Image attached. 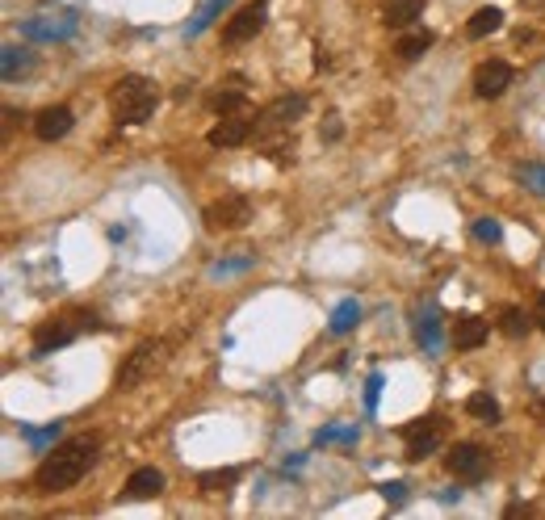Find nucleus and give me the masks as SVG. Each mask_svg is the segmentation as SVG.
<instances>
[{
	"instance_id": "nucleus-26",
	"label": "nucleus",
	"mask_w": 545,
	"mask_h": 520,
	"mask_svg": "<svg viewBox=\"0 0 545 520\" xmlns=\"http://www.w3.org/2000/svg\"><path fill=\"white\" fill-rule=\"evenodd\" d=\"M533 324H537V327H541V332H545V294H541V298H537V311H533Z\"/></svg>"
},
{
	"instance_id": "nucleus-2",
	"label": "nucleus",
	"mask_w": 545,
	"mask_h": 520,
	"mask_svg": "<svg viewBox=\"0 0 545 520\" xmlns=\"http://www.w3.org/2000/svg\"><path fill=\"white\" fill-rule=\"evenodd\" d=\"M155 101H160V88L147 76H122L118 85L109 88V114L122 126H143L155 114Z\"/></svg>"
},
{
	"instance_id": "nucleus-23",
	"label": "nucleus",
	"mask_w": 545,
	"mask_h": 520,
	"mask_svg": "<svg viewBox=\"0 0 545 520\" xmlns=\"http://www.w3.org/2000/svg\"><path fill=\"white\" fill-rule=\"evenodd\" d=\"M357 303H340L336 306V315H332V332H349L352 324H357Z\"/></svg>"
},
{
	"instance_id": "nucleus-9",
	"label": "nucleus",
	"mask_w": 545,
	"mask_h": 520,
	"mask_svg": "<svg viewBox=\"0 0 545 520\" xmlns=\"http://www.w3.org/2000/svg\"><path fill=\"white\" fill-rule=\"evenodd\" d=\"M252 130H256V114H223V122H218L214 130H210L206 139L210 147H240V143L252 139Z\"/></svg>"
},
{
	"instance_id": "nucleus-19",
	"label": "nucleus",
	"mask_w": 545,
	"mask_h": 520,
	"mask_svg": "<svg viewBox=\"0 0 545 520\" xmlns=\"http://www.w3.org/2000/svg\"><path fill=\"white\" fill-rule=\"evenodd\" d=\"M466 415H474V420H482V424H495L500 420V403L490 399V390H474L466 399Z\"/></svg>"
},
{
	"instance_id": "nucleus-17",
	"label": "nucleus",
	"mask_w": 545,
	"mask_h": 520,
	"mask_svg": "<svg viewBox=\"0 0 545 520\" xmlns=\"http://www.w3.org/2000/svg\"><path fill=\"white\" fill-rule=\"evenodd\" d=\"M240 483V470H206V475L197 478V491L202 495H223V491H231Z\"/></svg>"
},
{
	"instance_id": "nucleus-21",
	"label": "nucleus",
	"mask_w": 545,
	"mask_h": 520,
	"mask_svg": "<svg viewBox=\"0 0 545 520\" xmlns=\"http://www.w3.org/2000/svg\"><path fill=\"white\" fill-rule=\"evenodd\" d=\"M210 109H214V114H243V109H248V97H243L240 88H231V93H214V97H210Z\"/></svg>"
},
{
	"instance_id": "nucleus-14",
	"label": "nucleus",
	"mask_w": 545,
	"mask_h": 520,
	"mask_svg": "<svg viewBox=\"0 0 545 520\" xmlns=\"http://www.w3.org/2000/svg\"><path fill=\"white\" fill-rule=\"evenodd\" d=\"M424 5H428V0H386V9H382V22L391 25V30H407V25L420 22Z\"/></svg>"
},
{
	"instance_id": "nucleus-1",
	"label": "nucleus",
	"mask_w": 545,
	"mask_h": 520,
	"mask_svg": "<svg viewBox=\"0 0 545 520\" xmlns=\"http://www.w3.org/2000/svg\"><path fill=\"white\" fill-rule=\"evenodd\" d=\"M97 449H101L97 436H67L64 445H54L51 454L43 457V466L34 470V483H38V491H67V487H76L80 478L93 470V462H97Z\"/></svg>"
},
{
	"instance_id": "nucleus-20",
	"label": "nucleus",
	"mask_w": 545,
	"mask_h": 520,
	"mask_svg": "<svg viewBox=\"0 0 545 520\" xmlns=\"http://www.w3.org/2000/svg\"><path fill=\"white\" fill-rule=\"evenodd\" d=\"M500 332L503 336H524V332H529V315L520 311V306H503L500 311Z\"/></svg>"
},
{
	"instance_id": "nucleus-28",
	"label": "nucleus",
	"mask_w": 545,
	"mask_h": 520,
	"mask_svg": "<svg viewBox=\"0 0 545 520\" xmlns=\"http://www.w3.org/2000/svg\"><path fill=\"white\" fill-rule=\"evenodd\" d=\"M529 412H533V420H541V424H545V399H537L533 407H529Z\"/></svg>"
},
{
	"instance_id": "nucleus-25",
	"label": "nucleus",
	"mask_w": 545,
	"mask_h": 520,
	"mask_svg": "<svg viewBox=\"0 0 545 520\" xmlns=\"http://www.w3.org/2000/svg\"><path fill=\"white\" fill-rule=\"evenodd\" d=\"M474 235L482 239V244H500V223H495V218H479V223H474Z\"/></svg>"
},
{
	"instance_id": "nucleus-4",
	"label": "nucleus",
	"mask_w": 545,
	"mask_h": 520,
	"mask_svg": "<svg viewBox=\"0 0 545 520\" xmlns=\"http://www.w3.org/2000/svg\"><path fill=\"white\" fill-rule=\"evenodd\" d=\"M445 466H449V475L458 478V483H482L487 470H490V454L482 449V445H474V441H461V445L449 449Z\"/></svg>"
},
{
	"instance_id": "nucleus-22",
	"label": "nucleus",
	"mask_w": 545,
	"mask_h": 520,
	"mask_svg": "<svg viewBox=\"0 0 545 520\" xmlns=\"http://www.w3.org/2000/svg\"><path fill=\"white\" fill-rule=\"evenodd\" d=\"M520 181L529 185L537 197H545V164H524V168H520Z\"/></svg>"
},
{
	"instance_id": "nucleus-7",
	"label": "nucleus",
	"mask_w": 545,
	"mask_h": 520,
	"mask_svg": "<svg viewBox=\"0 0 545 520\" xmlns=\"http://www.w3.org/2000/svg\"><path fill=\"white\" fill-rule=\"evenodd\" d=\"M403 441H407V457L420 462V457L441 449V441H445V420H441V415H424V420H415L411 428H407Z\"/></svg>"
},
{
	"instance_id": "nucleus-8",
	"label": "nucleus",
	"mask_w": 545,
	"mask_h": 520,
	"mask_svg": "<svg viewBox=\"0 0 545 520\" xmlns=\"http://www.w3.org/2000/svg\"><path fill=\"white\" fill-rule=\"evenodd\" d=\"M512 64H503V59H487V64L474 67V93H479L482 101H495L503 97L508 88H512Z\"/></svg>"
},
{
	"instance_id": "nucleus-5",
	"label": "nucleus",
	"mask_w": 545,
	"mask_h": 520,
	"mask_svg": "<svg viewBox=\"0 0 545 520\" xmlns=\"http://www.w3.org/2000/svg\"><path fill=\"white\" fill-rule=\"evenodd\" d=\"M306 114V97H298V93H285V97L269 101V105L256 114V135H272V130H290L298 118Z\"/></svg>"
},
{
	"instance_id": "nucleus-3",
	"label": "nucleus",
	"mask_w": 545,
	"mask_h": 520,
	"mask_svg": "<svg viewBox=\"0 0 545 520\" xmlns=\"http://www.w3.org/2000/svg\"><path fill=\"white\" fill-rule=\"evenodd\" d=\"M164 357H168V345H164V340H143V345L134 348L131 357L122 361V369H118V386H122V390L143 386V382H147V378L155 374V369L164 365Z\"/></svg>"
},
{
	"instance_id": "nucleus-10",
	"label": "nucleus",
	"mask_w": 545,
	"mask_h": 520,
	"mask_svg": "<svg viewBox=\"0 0 545 520\" xmlns=\"http://www.w3.org/2000/svg\"><path fill=\"white\" fill-rule=\"evenodd\" d=\"M261 30H264V5H243V9L227 22L223 38H227L231 46H240V43H248V38H256Z\"/></svg>"
},
{
	"instance_id": "nucleus-12",
	"label": "nucleus",
	"mask_w": 545,
	"mask_h": 520,
	"mask_svg": "<svg viewBox=\"0 0 545 520\" xmlns=\"http://www.w3.org/2000/svg\"><path fill=\"white\" fill-rule=\"evenodd\" d=\"M72 109L67 105H51V109H43V114H38V118H34V135H38V139L43 143H54V139H64L67 130H72Z\"/></svg>"
},
{
	"instance_id": "nucleus-13",
	"label": "nucleus",
	"mask_w": 545,
	"mask_h": 520,
	"mask_svg": "<svg viewBox=\"0 0 545 520\" xmlns=\"http://www.w3.org/2000/svg\"><path fill=\"white\" fill-rule=\"evenodd\" d=\"M487 336H490V324L487 319H479V315H461L458 324H453V345L458 348H482L487 345Z\"/></svg>"
},
{
	"instance_id": "nucleus-27",
	"label": "nucleus",
	"mask_w": 545,
	"mask_h": 520,
	"mask_svg": "<svg viewBox=\"0 0 545 520\" xmlns=\"http://www.w3.org/2000/svg\"><path fill=\"white\" fill-rule=\"evenodd\" d=\"M336 135H340V118L332 114V118H327V139H336Z\"/></svg>"
},
{
	"instance_id": "nucleus-18",
	"label": "nucleus",
	"mask_w": 545,
	"mask_h": 520,
	"mask_svg": "<svg viewBox=\"0 0 545 520\" xmlns=\"http://www.w3.org/2000/svg\"><path fill=\"white\" fill-rule=\"evenodd\" d=\"M500 25H503V13L495 9V5H487V9H479L466 22V34H470V38H487V34H495Z\"/></svg>"
},
{
	"instance_id": "nucleus-15",
	"label": "nucleus",
	"mask_w": 545,
	"mask_h": 520,
	"mask_svg": "<svg viewBox=\"0 0 545 520\" xmlns=\"http://www.w3.org/2000/svg\"><path fill=\"white\" fill-rule=\"evenodd\" d=\"M160 491H164V475L155 466H143L126 478V495L131 499H155Z\"/></svg>"
},
{
	"instance_id": "nucleus-16",
	"label": "nucleus",
	"mask_w": 545,
	"mask_h": 520,
	"mask_svg": "<svg viewBox=\"0 0 545 520\" xmlns=\"http://www.w3.org/2000/svg\"><path fill=\"white\" fill-rule=\"evenodd\" d=\"M428 46H432V30H424V25H415V30H407L403 38H399V46H394V55L411 64V59H420V55H424Z\"/></svg>"
},
{
	"instance_id": "nucleus-6",
	"label": "nucleus",
	"mask_w": 545,
	"mask_h": 520,
	"mask_svg": "<svg viewBox=\"0 0 545 520\" xmlns=\"http://www.w3.org/2000/svg\"><path fill=\"white\" fill-rule=\"evenodd\" d=\"M252 223V202L243 194H227L218 197L214 206H206V227L210 231H235Z\"/></svg>"
},
{
	"instance_id": "nucleus-24",
	"label": "nucleus",
	"mask_w": 545,
	"mask_h": 520,
	"mask_svg": "<svg viewBox=\"0 0 545 520\" xmlns=\"http://www.w3.org/2000/svg\"><path fill=\"white\" fill-rule=\"evenodd\" d=\"M223 5H227V0H210L206 9H202V13H197V17H193V22H189V34H202V30H206V25L214 22L218 13H223Z\"/></svg>"
},
{
	"instance_id": "nucleus-11",
	"label": "nucleus",
	"mask_w": 545,
	"mask_h": 520,
	"mask_svg": "<svg viewBox=\"0 0 545 520\" xmlns=\"http://www.w3.org/2000/svg\"><path fill=\"white\" fill-rule=\"evenodd\" d=\"M72 340H76V324H67L64 315L34 327V353H38V357H43V353H51V348L72 345Z\"/></svg>"
}]
</instances>
